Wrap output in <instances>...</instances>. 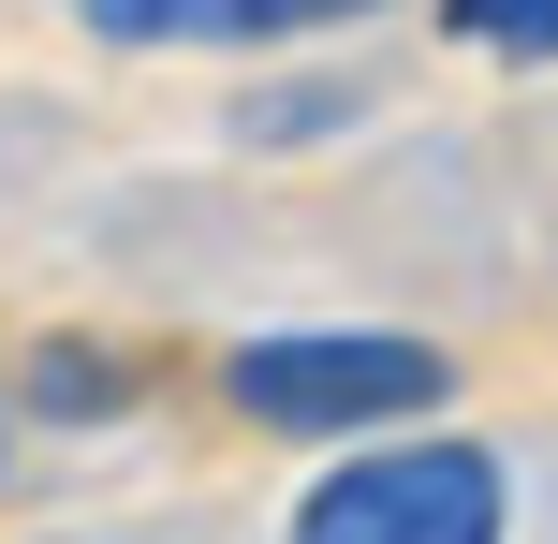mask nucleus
<instances>
[{"mask_svg":"<svg viewBox=\"0 0 558 544\" xmlns=\"http://www.w3.org/2000/svg\"><path fill=\"white\" fill-rule=\"evenodd\" d=\"M353 104H367V88H338V74L251 88V104H235V147H324V133H353Z\"/></svg>","mask_w":558,"mask_h":544,"instance_id":"nucleus-6","label":"nucleus"},{"mask_svg":"<svg viewBox=\"0 0 558 544\" xmlns=\"http://www.w3.org/2000/svg\"><path fill=\"white\" fill-rule=\"evenodd\" d=\"M279 544H514V457L471 442V427L338 442Z\"/></svg>","mask_w":558,"mask_h":544,"instance_id":"nucleus-2","label":"nucleus"},{"mask_svg":"<svg viewBox=\"0 0 558 544\" xmlns=\"http://www.w3.org/2000/svg\"><path fill=\"white\" fill-rule=\"evenodd\" d=\"M15 412H29V427H118V412H133V353H104V339H29Z\"/></svg>","mask_w":558,"mask_h":544,"instance_id":"nucleus-4","label":"nucleus"},{"mask_svg":"<svg viewBox=\"0 0 558 544\" xmlns=\"http://www.w3.org/2000/svg\"><path fill=\"white\" fill-rule=\"evenodd\" d=\"M104 45H308V29H353L383 0H74Z\"/></svg>","mask_w":558,"mask_h":544,"instance_id":"nucleus-3","label":"nucleus"},{"mask_svg":"<svg viewBox=\"0 0 558 544\" xmlns=\"http://www.w3.org/2000/svg\"><path fill=\"white\" fill-rule=\"evenodd\" d=\"M221 398L265 442H397V427H441L456 353L412 324H265L221 353Z\"/></svg>","mask_w":558,"mask_h":544,"instance_id":"nucleus-1","label":"nucleus"},{"mask_svg":"<svg viewBox=\"0 0 558 544\" xmlns=\"http://www.w3.org/2000/svg\"><path fill=\"white\" fill-rule=\"evenodd\" d=\"M441 45L514 59V74H558V0H441Z\"/></svg>","mask_w":558,"mask_h":544,"instance_id":"nucleus-5","label":"nucleus"},{"mask_svg":"<svg viewBox=\"0 0 558 544\" xmlns=\"http://www.w3.org/2000/svg\"><path fill=\"white\" fill-rule=\"evenodd\" d=\"M0 442H15V383H0Z\"/></svg>","mask_w":558,"mask_h":544,"instance_id":"nucleus-7","label":"nucleus"}]
</instances>
